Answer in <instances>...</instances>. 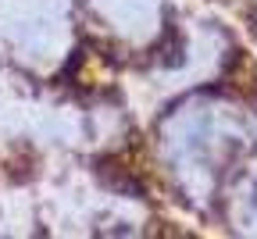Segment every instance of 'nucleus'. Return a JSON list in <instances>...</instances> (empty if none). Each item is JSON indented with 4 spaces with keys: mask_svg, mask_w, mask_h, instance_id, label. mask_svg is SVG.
<instances>
[{
    "mask_svg": "<svg viewBox=\"0 0 257 239\" xmlns=\"http://www.w3.org/2000/svg\"><path fill=\"white\" fill-rule=\"evenodd\" d=\"M0 47L32 68L54 64L68 47L64 0H0Z\"/></svg>",
    "mask_w": 257,
    "mask_h": 239,
    "instance_id": "nucleus-1",
    "label": "nucleus"
}]
</instances>
